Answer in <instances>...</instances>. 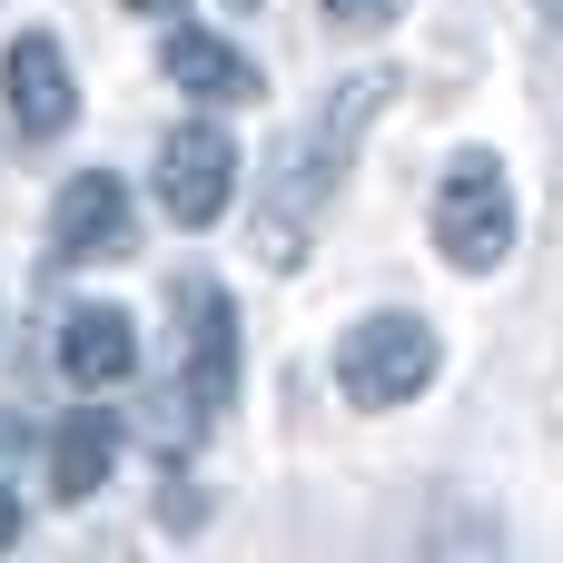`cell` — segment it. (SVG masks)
<instances>
[{"mask_svg":"<svg viewBox=\"0 0 563 563\" xmlns=\"http://www.w3.org/2000/svg\"><path fill=\"white\" fill-rule=\"evenodd\" d=\"M435 366H445V346L426 317H356L336 346V396L356 416H386V406H416L435 386Z\"/></svg>","mask_w":563,"mask_h":563,"instance_id":"obj_1","label":"cell"},{"mask_svg":"<svg viewBox=\"0 0 563 563\" xmlns=\"http://www.w3.org/2000/svg\"><path fill=\"white\" fill-rule=\"evenodd\" d=\"M435 247L465 277H485V267L515 257V198H505V168L495 158H455L445 168V188H435Z\"/></svg>","mask_w":563,"mask_h":563,"instance_id":"obj_2","label":"cell"},{"mask_svg":"<svg viewBox=\"0 0 563 563\" xmlns=\"http://www.w3.org/2000/svg\"><path fill=\"white\" fill-rule=\"evenodd\" d=\"M376 89H386V79H346V109H327V119H317V139L297 148V178H287V208H277V228H267V267H297V257H307V218H317V198H327L336 158L356 148V119L376 109Z\"/></svg>","mask_w":563,"mask_h":563,"instance_id":"obj_3","label":"cell"},{"mask_svg":"<svg viewBox=\"0 0 563 563\" xmlns=\"http://www.w3.org/2000/svg\"><path fill=\"white\" fill-rule=\"evenodd\" d=\"M0 109H10L20 139H59V129L79 119V89H69V59H59L49 30H20V40L0 49Z\"/></svg>","mask_w":563,"mask_h":563,"instance_id":"obj_4","label":"cell"},{"mask_svg":"<svg viewBox=\"0 0 563 563\" xmlns=\"http://www.w3.org/2000/svg\"><path fill=\"white\" fill-rule=\"evenodd\" d=\"M158 198H168L178 228H208V218L238 198V148H228V129H208V119L168 129V148H158Z\"/></svg>","mask_w":563,"mask_h":563,"instance_id":"obj_5","label":"cell"},{"mask_svg":"<svg viewBox=\"0 0 563 563\" xmlns=\"http://www.w3.org/2000/svg\"><path fill=\"white\" fill-rule=\"evenodd\" d=\"M49 247H59L69 267H99V257H129V188H119L109 168L69 178V188H59V208H49Z\"/></svg>","mask_w":563,"mask_h":563,"instance_id":"obj_6","label":"cell"},{"mask_svg":"<svg viewBox=\"0 0 563 563\" xmlns=\"http://www.w3.org/2000/svg\"><path fill=\"white\" fill-rule=\"evenodd\" d=\"M178 307H188V406L228 416V396H238V307L218 287H188Z\"/></svg>","mask_w":563,"mask_h":563,"instance_id":"obj_7","label":"cell"},{"mask_svg":"<svg viewBox=\"0 0 563 563\" xmlns=\"http://www.w3.org/2000/svg\"><path fill=\"white\" fill-rule=\"evenodd\" d=\"M158 69H168L178 89H198V99H218V109H238V99H257V69H247V49H228L218 30H168V40H158Z\"/></svg>","mask_w":563,"mask_h":563,"instance_id":"obj_8","label":"cell"},{"mask_svg":"<svg viewBox=\"0 0 563 563\" xmlns=\"http://www.w3.org/2000/svg\"><path fill=\"white\" fill-rule=\"evenodd\" d=\"M59 366H69V386H119L129 366H139V327L119 317V307H79L69 327H59Z\"/></svg>","mask_w":563,"mask_h":563,"instance_id":"obj_9","label":"cell"},{"mask_svg":"<svg viewBox=\"0 0 563 563\" xmlns=\"http://www.w3.org/2000/svg\"><path fill=\"white\" fill-rule=\"evenodd\" d=\"M119 465V426L99 416V406H79L69 426H59V445H49V485L79 505V495H99V475Z\"/></svg>","mask_w":563,"mask_h":563,"instance_id":"obj_10","label":"cell"},{"mask_svg":"<svg viewBox=\"0 0 563 563\" xmlns=\"http://www.w3.org/2000/svg\"><path fill=\"white\" fill-rule=\"evenodd\" d=\"M327 10H336L346 30H386V20H396V0H327Z\"/></svg>","mask_w":563,"mask_h":563,"instance_id":"obj_11","label":"cell"},{"mask_svg":"<svg viewBox=\"0 0 563 563\" xmlns=\"http://www.w3.org/2000/svg\"><path fill=\"white\" fill-rule=\"evenodd\" d=\"M0 544H20V495L0 485Z\"/></svg>","mask_w":563,"mask_h":563,"instance_id":"obj_12","label":"cell"},{"mask_svg":"<svg viewBox=\"0 0 563 563\" xmlns=\"http://www.w3.org/2000/svg\"><path fill=\"white\" fill-rule=\"evenodd\" d=\"M129 10H178V0H129Z\"/></svg>","mask_w":563,"mask_h":563,"instance_id":"obj_13","label":"cell"},{"mask_svg":"<svg viewBox=\"0 0 563 563\" xmlns=\"http://www.w3.org/2000/svg\"><path fill=\"white\" fill-rule=\"evenodd\" d=\"M228 10H257V0H228Z\"/></svg>","mask_w":563,"mask_h":563,"instance_id":"obj_14","label":"cell"},{"mask_svg":"<svg viewBox=\"0 0 563 563\" xmlns=\"http://www.w3.org/2000/svg\"><path fill=\"white\" fill-rule=\"evenodd\" d=\"M554 10H563V0H554Z\"/></svg>","mask_w":563,"mask_h":563,"instance_id":"obj_15","label":"cell"}]
</instances>
